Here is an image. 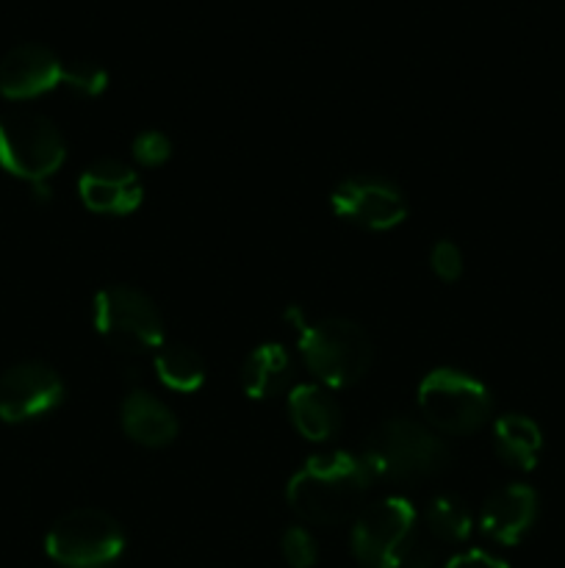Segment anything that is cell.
I'll use <instances>...</instances> for the list:
<instances>
[{
  "label": "cell",
  "mask_w": 565,
  "mask_h": 568,
  "mask_svg": "<svg viewBox=\"0 0 565 568\" xmlns=\"http://www.w3.org/2000/svg\"><path fill=\"white\" fill-rule=\"evenodd\" d=\"M377 480L374 466L363 453L310 455L286 488V499L299 519L310 525H343L366 508L371 486Z\"/></svg>",
  "instance_id": "6da1fadb"
},
{
  "label": "cell",
  "mask_w": 565,
  "mask_h": 568,
  "mask_svg": "<svg viewBox=\"0 0 565 568\" xmlns=\"http://www.w3.org/2000/svg\"><path fill=\"white\" fill-rule=\"evenodd\" d=\"M363 455L377 477L399 483H419L435 477L452 464V449L430 425L404 419H386L366 438Z\"/></svg>",
  "instance_id": "7a4b0ae2"
},
{
  "label": "cell",
  "mask_w": 565,
  "mask_h": 568,
  "mask_svg": "<svg viewBox=\"0 0 565 568\" xmlns=\"http://www.w3.org/2000/svg\"><path fill=\"white\" fill-rule=\"evenodd\" d=\"M299 353L316 383L347 388L366 377L374 361V344L358 322L330 316L299 325Z\"/></svg>",
  "instance_id": "3957f363"
},
{
  "label": "cell",
  "mask_w": 565,
  "mask_h": 568,
  "mask_svg": "<svg viewBox=\"0 0 565 568\" xmlns=\"http://www.w3.org/2000/svg\"><path fill=\"white\" fill-rule=\"evenodd\" d=\"M419 408L435 433L471 436L491 419L493 397L469 372L441 366L421 381Z\"/></svg>",
  "instance_id": "277c9868"
},
{
  "label": "cell",
  "mask_w": 565,
  "mask_h": 568,
  "mask_svg": "<svg viewBox=\"0 0 565 568\" xmlns=\"http://www.w3.org/2000/svg\"><path fill=\"white\" fill-rule=\"evenodd\" d=\"M125 544L120 521L97 508L70 510L44 538L48 558L61 568H111L125 552Z\"/></svg>",
  "instance_id": "5b68a950"
},
{
  "label": "cell",
  "mask_w": 565,
  "mask_h": 568,
  "mask_svg": "<svg viewBox=\"0 0 565 568\" xmlns=\"http://www.w3.org/2000/svg\"><path fill=\"white\" fill-rule=\"evenodd\" d=\"M66 159V142L53 120L33 111L0 116V166L14 178L42 186Z\"/></svg>",
  "instance_id": "8992f818"
},
{
  "label": "cell",
  "mask_w": 565,
  "mask_h": 568,
  "mask_svg": "<svg viewBox=\"0 0 565 568\" xmlns=\"http://www.w3.org/2000/svg\"><path fill=\"white\" fill-rule=\"evenodd\" d=\"M94 327L122 353H150L164 344V316L142 288L114 283L94 297Z\"/></svg>",
  "instance_id": "52a82bcc"
},
{
  "label": "cell",
  "mask_w": 565,
  "mask_h": 568,
  "mask_svg": "<svg viewBox=\"0 0 565 568\" xmlns=\"http://www.w3.org/2000/svg\"><path fill=\"white\" fill-rule=\"evenodd\" d=\"M415 508L404 497L366 505L352 525V552L363 568H399L413 552Z\"/></svg>",
  "instance_id": "ba28073f"
},
{
  "label": "cell",
  "mask_w": 565,
  "mask_h": 568,
  "mask_svg": "<svg viewBox=\"0 0 565 568\" xmlns=\"http://www.w3.org/2000/svg\"><path fill=\"white\" fill-rule=\"evenodd\" d=\"M330 205L341 220L366 231H391L408 216L402 189L377 175H355L341 181L332 189Z\"/></svg>",
  "instance_id": "9c48e42d"
},
{
  "label": "cell",
  "mask_w": 565,
  "mask_h": 568,
  "mask_svg": "<svg viewBox=\"0 0 565 568\" xmlns=\"http://www.w3.org/2000/svg\"><path fill=\"white\" fill-rule=\"evenodd\" d=\"M64 381L44 361H22L0 375V419L9 425L39 419L59 408Z\"/></svg>",
  "instance_id": "30bf717a"
},
{
  "label": "cell",
  "mask_w": 565,
  "mask_h": 568,
  "mask_svg": "<svg viewBox=\"0 0 565 568\" xmlns=\"http://www.w3.org/2000/svg\"><path fill=\"white\" fill-rule=\"evenodd\" d=\"M64 61L50 48L25 42L0 59V94L9 100H33L64 83Z\"/></svg>",
  "instance_id": "8fae6325"
},
{
  "label": "cell",
  "mask_w": 565,
  "mask_h": 568,
  "mask_svg": "<svg viewBox=\"0 0 565 568\" xmlns=\"http://www.w3.org/2000/svg\"><path fill=\"white\" fill-rule=\"evenodd\" d=\"M83 205L97 214L127 216L142 205L144 186L136 170L120 159H97L83 170L78 181Z\"/></svg>",
  "instance_id": "7c38bea8"
},
{
  "label": "cell",
  "mask_w": 565,
  "mask_h": 568,
  "mask_svg": "<svg viewBox=\"0 0 565 568\" xmlns=\"http://www.w3.org/2000/svg\"><path fill=\"white\" fill-rule=\"evenodd\" d=\"M537 521V494L524 483H510L496 488L485 499L480 514V527L491 541L502 547H515L530 536Z\"/></svg>",
  "instance_id": "4fadbf2b"
},
{
  "label": "cell",
  "mask_w": 565,
  "mask_h": 568,
  "mask_svg": "<svg viewBox=\"0 0 565 568\" xmlns=\"http://www.w3.org/2000/svg\"><path fill=\"white\" fill-rule=\"evenodd\" d=\"M122 430L138 447L161 449L177 438L175 410L150 392H131L120 408Z\"/></svg>",
  "instance_id": "5bb4252c"
},
{
  "label": "cell",
  "mask_w": 565,
  "mask_h": 568,
  "mask_svg": "<svg viewBox=\"0 0 565 568\" xmlns=\"http://www.w3.org/2000/svg\"><path fill=\"white\" fill-rule=\"evenodd\" d=\"M288 416L302 438L314 444H325L341 430V405L332 392L321 383H305L294 386L288 394Z\"/></svg>",
  "instance_id": "9a60e30c"
},
{
  "label": "cell",
  "mask_w": 565,
  "mask_h": 568,
  "mask_svg": "<svg viewBox=\"0 0 565 568\" xmlns=\"http://www.w3.org/2000/svg\"><path fill=\"white\" fill-rule=\"evenodd\" d=\"M294 381V364L286 347L277 342H266L255 347L242 364V388L253 399L280 397Z\"/></svg>",
  "instance_id": "2e32d148"
},
{
  "label": "cell",
  "mask_w": 565,
  "mask_h": 568,
  "mask_svg": "<svg viewBox=\"0 0 565 568\" xmlns=\"http://www.w3.org/2000/svg\"><path fill=\"white\" fill-rule=\"evenodd\" d=\"M493 447L507 466L521 471L535 469L543 453V433L530 416L504 414L493 425Z\"/></svg>",
  "instance_id": "e0dca14e"
},
{
  "label": "cell",
  "mask_w": 565,
  "mask_h": 568,
  "mask_svg": "<svg viewBox=\"0 0 565 568\" xmlns=\"http://www.w3.org/2000/svg\"><path fill=\"white\" fill-rule=\"evenodd\" d=\"M155 375L166 388L181 394L197 392L205 383V361L194 347L183 342L161 344L155 349Z\"/></svg>",
  "instance_id": "ac0fdd59"
},
{
  "label": "cell",
  "mask_w": 565,
  "mask_h": 568,
  "mask_svg": "<svg viewBox=\"0 0 565 568\" xmlns=\"http://www.w3.org/2000/svg\"><path fill=\"white\" fill-rule=\"evenodd\" d=\"M427 527L441 541L460 544L471 532V514L463 499L443 494V497L432 499L430 508H427Z\"/></svg>",
  "instance_id": "d6986e66"
},
{
  "label": "cell",
  "mask_w": 565,
  "mask_h": 568,
  "mask_svg": "<svg viewBox=\"0 0 565 568\" xmlns=\"http://www.w3.org/2000/svg\"><path fill=\"white\" fill-rule=\"evenodd\" d=\"M64 87L83 98H97L109 87V72L92 61H72L64 67Z\"/></svg>",
  "instance_id": "ffe728a7"
},
{
  "label": "cell",
  "mask_w": 565,
  "mask_h": 568,
  "mask_svg": "<svg viewBox=\"0 0 565 568\" xmlns=\"http://www.w3.org/2000/svg\"><path fill=\"white\" fill-rule=\"evenodd\" d=\"M282 558L291 568H314L319 560V547H316V538L310 536L305 527H288L282 532Z\"/></svg>",
  "instance_id": "44dd1931"
},
{
  "label": "cell",
  "mask_w": 565,
  "mask_h": 568,
  "mask_svg": "<svg viewBox=\"0 0 565 568\" xmlns=\"http://www.w3.org/2000/svg\"><path fill=\"white\" fill-rule=\"evenodd\" d=\"M172 155L170 136L161 131H142L133 139V159L144 166H161Z\"/></svg>",
  "instance_id": "7402d4cb"
},
{
  "label": "cell",
  "mask_w": 565,
  "mask_h": 568,
  "mask_svg": "<svg viewBox=\"0 0 565 568\" xmlns=\"http://www.w3.org/2000/svg\"><path fill=\"white\" fill-rule=\"evenodd\" d=\"M430 270L435 272V277L452 283L463 275V253L454 242L443 239V242H435L430 250Z\"/></svg>",
  "instance_id": "603a6c76"
},
{
  "label": "cell",
  "mask_w": 565,
  "mask_h": 568,
  "mask_svg": "<svg viewBox=\"0 0 565 568\" xmlns=\"http://www.w3.org/2000/svg\"><path fill=\"white\" fill-rule=\"evenodd\" d=\"M443 568H510L502 558L491 552H482V549H469V552L454 555Z\"/></svg>",
  "instance_id": "cb8c5ba5"
},
{
  "label": "cell",
  "mask_w": 565,
  "mask_h": 568,
  "mask_svg": "<svg viewBox=\"0 0 565 568\" xmlns=\"http://www.w3.org/2000/svg\"><path fill=\"white\" fill-rule=\"evenodd\" d=\"M399 568H432V560H430V555H424V552H410L408 555V560H404L402 566Z\"/></svg>",
  "instance_id": "d4e9b609"
}]
</instances>
